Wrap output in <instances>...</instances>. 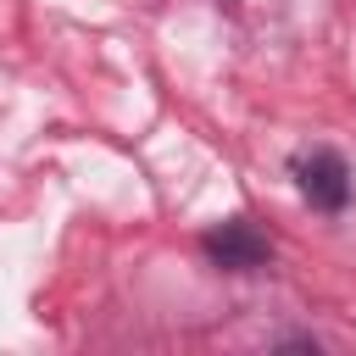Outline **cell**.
Returning <instances> with one entry per match:
<instances>
[{"label":"cell","instance_id":"cell-1","mask_svg":"<svg viewBox=\"0 0 356 356\" xmlns=\"http://www.w3.org/2000/svg\"><path fill=\"white\" fill-rule=\"evenodd\" d=\"M289 178H295L300 200H306L312 211H323V217H339V211L350 206V195H356V178H350L345 156H339V150H328V145L300 150V156L289 161Z\"/></svg>","mask_w":356,"mask_h":356},{"label":"cell","instance_id":"cell-2","mask_svg":"<svg viewBox=\"0 0 356 356\" xmlns=\"http://www.w3.org/2000/svg\"><path fill=\"white\" fill-rule=\"evenodd\" d=\"M200 256L211 267H222V273H261L273 261V239L256 222L234 217V222H217V228L200 234Z\"/></svg>","mask_w":356,"mask_h":356},{"label":"cell","instance_id":"cell-3","mask_svg":"<svg viewBox=\"0 0 356 356\" xmlns=\"http://www.w3.org/2000/svg\"><path fill=\"white\" fill-rule=\"evenodd\" d=\"M278 345H284V350H317L312 334H289V339H278Z\"/></svg>","mask_w":356,"mask_h":356}]
</instances>
